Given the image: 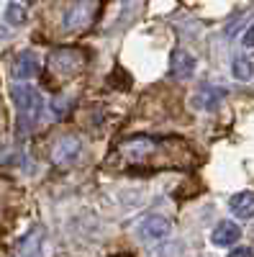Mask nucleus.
<instances>
[{
  "mask_svg": "<svg viewBox=\"0 0 254 257\" xmlns=\"http://www.w3.org/2000/svg\"><path fill=\"white\" fill-rule=\"evenodd\" d=\"M11 100L16 105V116H18V139H24L34 132V126L44 113V98L31 85H13Z\"/></svg>",
  "mask_w": 254,
  "mask_h": 257,
  "instance_id": "1",
  "label": "nucleus"
},
{
  "mask_svg": "<svg viewBox=\"0 0 254 257\" xmlns=\"http://www.w3.org/2000/svg\"><path fill=\"white\" fill-rule=\"evenodd\" d=\"M82 157V139L77 134H65L52 144V162L62 170L72 167Z\"/></svg>",
  "mask_w": 254,
  "mask_h": 257,
  "instance_id": "2",
  "label": "nucleus"
},
{
  "mask_svg": "<svg viewBox=\"0 0 254 257\" xmlns=\"http://www.w3.org/2000/svg\"><path fill=\"white\" fill-rule=\"evenodd\" d=\"M172 234V221L162 213H152L136 224V239L139 242H164Z\"/></svg>",
  "mask_w": 254,
  "mask_h": 257,
  "instance_id": "3",
  "label": "nucleus"
},
{
  "mask_svg": "<svg viewBox=\"0 0 254 257\" xmlns=\"http://www.w3.org/2000/svg\"><path fill=\"white\" fill-rule=\"evenodd\" d=\"M49 67L57 75H75V72H80L85 67V54L80 49H72V47L57 49L49 57Z\"/></svg>",
  "mask_w": 254,
  "mask_h": 257,
  "instance_id": "4",
  "label": "nucleus"
},
{
  "mask_svg": "<svg viewBox=\"0 0 254 257\" xmlns=\"http://www.w3.org/2000/svg\"><path fill=\"white\" fill-rule=\"evenodd\" d=\"M13 257H44V229H29L13 249Z\"/></svg>",
  "mask_w": 254,
  "mask_h": 257,
  "instance_id": "5",
  "label": "nucleus"
},
{
  "mask_svg": "<svg viewBox=\"0 0 254 257\" xmlns=\"http://www.w3.org/2000/svg\"><path fill=\"white\" fill-rule=\"evenodd\" d=\"M90 18H93V3H90V0H75V3L67 8V13H65L62 21H65L67 31H75V29L88 26Z\"/></svg>",
  "mask_w": 254,
  "mask_h": 257,
  "instance_id": "6",
  "label": "nucleus"
},
{
  "mask_svg": "<svg viewBox=\"0 0 254 257\" xmlns=\"http://www.w3.org/2000/svg\"><path fill=\"white\" fill-rule=\"evenodd\" d=\"M39 70H41V64H39V57H36L34 52H21V54H16V59H13V64H11V75H13L16 80H31V77L39 75Z\"/></svg>",
  "mask_w": 254,
  "mask_h": 257,
  "instance_id": "7",
  "label": "nucleus"
},
{
  "mask_svg": "<svg viewBox=\"0 0 254 257\" xmlns=\"http://www.w3.org/2000/svg\"><path fill=\"white\" fill-rule=\"evenodd\" d=\"M228 211L234 213L239 221L254 219V190H239L228 198Z\"/></svg>",
  "mask_w": 254,
  "mask_h": 257,
  "instance_id": "8",
  "label": "nucleus"
},
{
  "mask_svg": "<svg viewBox=\"0 0 254 257\" xmlns=\"http://www.w3.org/2000/svg\"><path fill=\"white\" fill-rule=\"evenodd\" d=\"M223 98H226V90H218V88H213V85H203L190 103H193L195 111H216Z\"/></svg>",
  "mask_w": 254,
  "mask_h": 257,
  "instance_id": "9",
  "label": "nucleus"
},
{
  "mask_svg": "<svg viewBox=\"0 0 254 257\" xmlns=\"http://www.w3.org/2000/svg\"><path fill=\"white\" fill-rule=\"evenodd\" d=\"M239 237H241L239 224L236 221H228V219L218 221L213 226V231H210V242H213L216 247H231V244L239 242Z\"/></svg>",
  "mask_w": 254,
  "mask_h": 257,
  "instance_id": "10",
  "label": "nucleus"
},
{
  "mask_svg": "<svg viewBox=\"0 0 254 257\" xmlns=\"http://www.w3.org/2000/svg\"><path fill=\"white\" fill-rule=\"evenodd\" d=\"M169 72H172V77H177V80H190L193 72H195V57L187 54L185 49H175L172 59H169Z\"/></svg>",
  "mask_w": 254,
  "mask_h": 257,
  "instance_id": "11",
  "label": "nucleus"
},
{
  "mask_svg": "<svg viewBox=\"0 0 254 257\" xmlns=\"http://www.w3.org/2000/svg\"><path fill=\"white\" fill-rule=\"evenodd\" d=\"M154 139H149V137H136V139H129V142H123L121 144V149H123V155L126 157H131V160H144L146 155H152L154 152Z\"/></svg>",
  "mask_w": 254,
  "mask_h": 257,
  "instance_id": "12",
  "label": "nucleus"
},
{
  "mask_svg": "<svg viewBox=\"0 0 254 257\" xmlns=\"http://www.w3.org/2000/svg\"><path fill=\"white\" fill-rule=\"evenodd\" d=\"M231 75H234L239 82H249L254 77V62L244 54H236L231 59Z\"/></svg>",
  "mask_w": 254,
  "mask_h": 257,
  "instance_id": "13",
  "label": "nucleus"
},
{
  "mask_svg": "<svg viewBox=\"0 0 254 257\" xmlns=\"http://www.w3.org/2000/svg\"><path fill=\"white\" fill-rule=\"evenodd\" d=\"M26 8L24 6H18V3H8L6 6V21L11 26H24L26 24Z\"/></svg>",
  "mask_w": 254,
  "mask_h": 257,
  "instance_id": "14",
  "label": "nucleus"
},
{
  "mask_svg": "<svg viewBox=\"0 0 254 257\" xmlns=\"http://www.w3.org/2000/svg\"><path fill=\"white\" fill-rule=\"evenodd\" d=\"M141 3L144 0H121V21L123 24H129V21L141 11Z\"/></svg>",
  "mask_w": 254,
  "mask_h": 257,
  "instance_id": "15",
  "label": "nucleus"
},
{
  "mask_svg": "<svg viewBox=\"0 0 254 257\" xmlns=\"http://www.w3.org/2000/svg\"><path fill=\"white\" fill-rule=\"evenodd\" d=\"M241 44L246 47V49H254V24L244 31V36H241Z\"/></svg>",
  "mask_w": 254,
  "mask_h": 257,
  "instance_id": "16",
  "label": "nucleus"
},
{
  "mask_svg": "<svg viewBox=\"0 0 254 257\" xmlns=\"http://www.w3.org/2000/svg\"><path fill=\"white\" fill-rule=\"evenodd\" d=\"M228 257H254V252H251V247H234L228 252Z\"/></svg>",
  "mask_w": 254,
  "mask_h": 257,
  "instance_id": "17",
  "label": "nucleus"
}]
</instances>
